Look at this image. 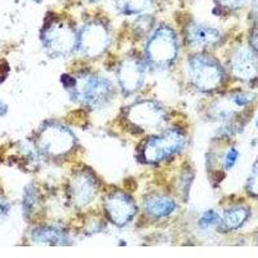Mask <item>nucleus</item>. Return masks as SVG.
I'll list each match as a JSON object with an SVG mask.
<instances>
[{"label":"nucleus","instance_id":"obj_25","mask_svg":"<svg viewBox=\"0 0 258 258\" xmlns=\"http://www.w3.org/2000/svg\"><path fill=\"white\" fill-rule=\"evenodd\" d=\"M252 44H253V48H254V50H255V52L258 53V34H257V35L254 36V38H253Z\"/></svg>","mask_w":258,"mask_h":258},{"label":"nucleus","instance_id":"obj_2","mask_svg":"<svg viewBox=\"0 0 258 258\" xmlns=\"http://www.w3.org/2000/svg\"><path fill=\"white\" fill-rule=\"evenodd\" d=\"M178 54V43L174 32L160 27L150 38L146 47L147 63L156 70H164L173 63Z\"/></svg>","mask_w":258,"mask_h":258},{"label":"nucleus","instance_id":"obj_27","mask_svg":"<svg viewBox=\"0 0 258 258\" xmlns=\"http://www.w3.org/2000/svg\"><path fill=\"white\" fill-rule=\"evenodd\" d=\"M92 2H98V0H92Z\"/></svg>","mask_w":258,"mask_h":258},{"label":"nucleus","instance_id":"obj_4","mask_svg":"<svg viewBox=\"0 0 258 258\" xmlns=\"http://www.w3.org/2000/svg\"><path fill=\"white\" fill-rule=\"evenodd\" d=\"M185 145V135L178 129H168L160 135L153 136L142 149L145 163L158 164L176 155Z\"/></svg>","mask_w":258,"mask_h":258},{"label":"nucleus","instance_id":"obj_23","mask_svg":"<svg viewBox=\"0 0 258 258\" xmlns=\"http://www.w3.org/2000/svg\"><path fill=\"white\" fill-rule=\"evenodd\" d=\"M8 211H9L8 203H7L3 198L0 197V218L4 217V216H7Z\"/></svg>","mask_w":258,"mask_h":258},{"label":"nucleus","instance_id":"obj_28","mask_svg":"<svg viewBox=\"0 0 258 258\" xmlns=\"http://www.w3.org/2000/svg\"><path fill=\"white\" fill-rule=\"evenodd\" d=\"M255 124H257V126H258V120H257V123H255Z\"/></svg>","mask_w":258,"mask_h":258},{"label":"nucleus","instance_id":"obj_15","mask_svg":"<svg viewBox=\"0 0 258 258\" xmlns=\"http://www.w3.org/2000/svg\"><path fill=\"white\" fill-rule=\"evenodd\" d=\"M32 240L44 245H68L69 236L57 227H39L32 231Z\"/></svg>","mask_w":258,"mask_h":258},{"label":"nucleus","instance_id":"obj_9","mask_svg":"<svg viewBox=\"0 0 258 258\" xmlns=\"http://www.w3.org/2000/svg\"><path fill=\"white\" fill-rule=\"evenodd\" d=\"M146 68L144 62L137 58H126L119 66L117 80L121 91L125 94H133L144 84Z\"/></svg>","mask_w":258,"mask_h":258},{"label":"nucleus","instance_id":"obj_7","mask_svg":"<svg viewBox=\"0 0 258 258\" xmlns=\"http://www.w3.org/2000/svg\"><path fill=\"white\" fill-rule=\"evenodd\" d=\"M78 35L70 26L56 22L47 27L43 32V44L45 50L50 56L63 57L73 52V49L77 47Z\"/></svg>","mask_w":258,"mask_h":258},{"label":"nucleus","instance_id":"obj_22","mask_svg":"<svg viewBox=\"0 0 258 258\" xmlns=\"http://www.w3.org/2000/svg\"><path fill=\"white\" fill-rule=\"evenodd\" d=\"M220 2L229 7H240L244 6L248 0H220Z\"/></svg>","mask_w":258,"mask_h":258},{"label":"nucleus","instance_id":"obj_3","mask_svg":"<svg viewBox=\"0 0 258 258\" xmlns=\"http://www.w3.org/2000/svg\"><path fill=\"white\" fill-rule=\"evenodd\" d=\"M187 71L190 82L202 92L217 89L223 82V69L207 54H194L188 58Z\"/></svg>","mask_w":258,"mask_h":258},{"label":"nucleus","instance_id":"obj_5","mask_svg":"<svg viewBox=\"0 0 258 258\" xmlns=\"http://www.w3.org/2000/svg\"><path fill=\"white\" fill-rule=\"evenodd\" d=\"M39 149L49 156H62L75 146V137L68 126L58 123L45 124L38 137Z\"/></svg>","mask_w":258,"mask_h":258},{"label":"nucleus","instance_id":"obj_20","mask_svg":"<svg viewBox=\"0 0 258 258\" xmlns=\"http://www.w3.org/2000/svg\"><path fill=\"white\" fill-rule=\"evenodd\" d=\"M238 159H239L238 150L234 149V147L229 149V151L225 154V159H223L225 167L227 168V169H231V168H234V165L236 164Z\"/></svg>","mask_w":258,"mask_h":258},{"label":"nucleus","instance_id":"obj_18","mask_svg":"<svg viewBox=\"0 0 258 258\" xmlns=\"http://www.w3.org/2000/svg\"><path fill=\"white\" fill-rule=\"evenodd\" d=\"M218 223H221L220 214L216 211H213V209H208V211H206L200 216L198 225H199L202 230H209L216 227Z\"/></svg>","mask_w":258,"mask_h":258},{"label":"nucleus","instance_id":"obj_11","mask_svg":"<svg viewBox=\"0 0 258 258\" xmlns=\"http://www.w3.org/2000/svg\"><path fill=\"white\" fill-rule=\"evenodd\" d=\"M231 71L241 80H250L258 75V53L250 48H239L232 56Z\"/></svg>","mask_w":258,"mask_h":258},{"label":"nucleus","instance_id":"obj_16","mask_svg":"<svg viewBox=\"0 0 258 258\" xmlns=\"http://www.w3.org/2000/svg\"><path fill=\"white\" fill-rule=\"evenodd\" d=\"M248 216H249V211L245 207H234V208L227 209L222 214L221 223L225 229L236 230L248 220Z\"/></svg>","mask_w":258,"mask_h":258},{"label":"nucleus","instance_id":"obj_10","mask_svg":"<svg viewBox=\"0 0 258 258\" xmlns=\"http://www.w3.org/2000/svg\"><path fill=\"white\" fill-rule=\"evenodd\" d=\"M105 208L110 220L116 226H125L133 220L136 214V204L126 194L115 192L105 202Z\"/></svg>","mask_w":258,"mask_h":258},{"label":"nucleus","instance_id":"obj_6","mask_svg":"<svg viewBox=\"0 0 258 258\" xmlns=\"http://www.w3.org/2000/svg\"><path fill=\"white\" fill-rule=\"evenodd\" d=\"M126 119L142 131H154L160 128L165 121L164 109L153 101H141L131 105L126 109Z\"/></svg>","mask_w":258,"mask_h":258},{"label":"nucleus","instance_id":"obj_12","mask_svg":"<svg viewBox=\"0 0 258 258\" xmlns=\"http://www.w3.org/2000/svg\"><path fill=\"white\" fill-rule=\"evenodd\" d=\"M221 32L217 29L209 27L207 25L194 24L187 30L188 44L198 49L213 48L221 41Z\"/></svg>","mask_w":258,"mask_h":258},{"label":"nucleus","instance_id":"obj_17","mask_svg":"<svg viewBox=\"0 0 258 258\" xmlns=\"http://www.w3.org/2000/svg\"><path fill=\"white\" fill-rule=\"evenodd\" d=\"M150 0H117V8H120L121 12L133 15V13L142 12L149 7Z\"/></svg>","mask_w":258,"mask_h":258},{"label":"nucleus","instance_id":"obj_21","mask_svg":"<svg viewBox=\"0 0 258 258\" xmlns=\"http://www.w3.org/2000/svg\"><path fill=\"white\" fill-rule=\"evenodd\" d=\"M253 97L248 93H236L231 97V103L239 107H244V106L249 105L252 102Z\"/></svg>","mask_w":258,"mask_h":258},{"label":"nucleus","instance_id":"obj_13","mask_svg":"<svg viewBox=\"0 0 258 258\" xmlns=\"http://www.w3.org/2000/svg\"><path fill=\"white\" fill-rule=\"evenodd\" d=\"M71 199L78 207H84L94 199L97 194V183L93 176L80 173L71 183Z\"/></svg>","mask_w":258,"mask_h":258},{"label":"nucleus","instance_id":"obj_1","mask_svg":"<svg viewBox=\"0 0 258 258\" xmlns=\"http://www.w3.org/2000/svg\"><path fill=\"white\" fill-rule=\"evenodd\" d=\"M68 89L75 102L89 107H101L111 101L114 87L111 82L93 74H84L78 78H70Z\"/></svg>","mask_w":258,"mask_h":258},{"label":"nucleus","instance_id":"obj_8","mask_svg":"<svg viewBox=\"0 0 258 258\" xmlns=\"http://www.w3.org/2000/svg\"><path fill=\"white\" fill-rule=\"evenodd\" d=\"M109 45V32L98 22L87 25L78 36L77 48L87 57L102 54Z\"/></svg>","mask_w":258,"mask_h":258},{"label":"nucleus","instance_id":"obj_14","mask_svg":"<svg viewBox=\"0 0 258 258\" xmlns=\"http://www.w3.org/2000/svg\"><path fill=\"white\" fill-rule=\"evenodd\" d=\"M144 208L150 216L163 218L173 213L174 209H176V203L170 198L163 197V195H151L145 200Z\"/></svg>","mask_w":258,"mask_h":258},{"label":"nucleus","instance_id":"obj_19","mask_svg":"<svg viewBox=\"0 0 258 258\" xmlns=\"http://www.w3.org/2000/svg\"><path fill=\"white\" fill-rule=\"evenodd\" d=\"M246 188L252 195L258 197V161L253 165L252 172H250L249 177H248V182H246Z\"/></svg>","mask_w":258,"mask_h":258},{"label":"nucleus","instance_id":"obj_26","mask_svg":"<svg viewBox=\"0 0 258 258\" xmlns=\"http://www.w3.org/2000/svg\"><path fill=\"white\" fill-rule=\"evenodd\" d=\"M254 6H255V11L258 13V0H254Z\"/></svg>","mask_w":258,"mask_h":258},{"label":"nucleus","instance_id":"obj_24","mask_svg":"<svg viewBox=\"0 0 258 258\" xmlns=\"http://www.w3.org/2000/svg\"><path fill=\"white\" fill-rule=\"evenodd\" d=\"M6 111H7V106H6V103H4L3 101L0 100V116H3V115L6 114Z\"/></svg>","mask_w":258,"mask_h":258}]
</instances>
